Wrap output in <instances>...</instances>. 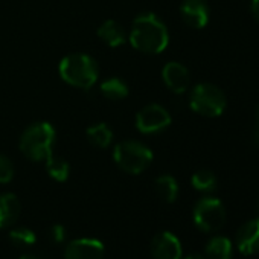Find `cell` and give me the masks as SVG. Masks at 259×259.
I'll return each instance as SVG.
<instances>
[{
	"label": "cell",
	"mask_w": 259,
	"mask_h": 259,
	"mask_svg": "<svg viewBox=\"0 0 259 259\" xmlns=\"http://www.w3.org/2000/svg\"><path fill=\"white\" fill-rule=\"evenodd\" d=\"M180 14L186 25L201 29L207 25L210 11L206 0H183L180 5Z\"/></svg>",
	"instance_id": "obj_10"
},
{
	"label": "cell",
	"mask_w": 259,
	"mask_h": 259,
	"mask_svg": "<svg viewBox=\"0 0 259 259\" xmlns=\"http://www.w3.org/2000/svg\"><path fill=\"white\" fill-rule=\"evenodd\" d=\"M151 254L154 259H182L183 250L176 235L171 232H160L151 242Z\"/></svg>",
	"instance_id": "obj_9"
},
{
	"label": "cell",
	"mask_w": 259,
	"mask_h": 259,
	"mask_svg": "<svg viewBox=\"0 0 259 259\" xmlns=\"http://www.w3.org/2000/svg\"><path fill=\"white\" fill-rule=\"evenodd\" d=\"M55 138V128L49 122H35L23 132L20 138V151L29 160H46L52 156Z\"/></svg>",
	"instance_id": "obj_2"
},
{
	"label": "cell",
	"mask_w": 259,
	"mask_h": 259,
	"mask_svg": "<svg viewBox=\"0 0 259 259\" xmlns=\"http://www.w3.org/2000/svg\"><path fill=\"white\" fill-rule=\"evenodd\" d=\"M98 37L111 48H117L123 45L126 40L125 29L116 20H105L98 29Z\"/></svg>",
	"instance_id": "obj_14"
},
{
	"label": "cell",
	"mask_w": 259,
	"mask_h": 259,
	"mask_svg": "<svg viewBox=\"0 0 259 259\" xmlns=\"http://www.w3.org/2000/svg\"><path fill=\"white\" fill-rule=\"evenodd\" d=\"M87 139L95 145V147H99V148H107L111 141H113V132H111V128L101 122V123H95L92 126L87 128Z\"/></svg>",
	"instance_id": "obj_16"
},
{
	"label": "cell",
	"mask_w": 259,
	"mask_h": 259,
	"mask_svg": "<svg viewBox=\"0 0 259 259\" xmlns=\"http://www.w3.org/2000/svg\"><path fill=\"white\" fill-rule=\"evenodd\" d=\"M20 201L14 194L0 195V229L13 226L20 215Z\"/></svg>",
	"instance_id": "obj_13"
},
{
	"label": "cell",
	"mask_w": 259,
	"mask_h": 259,
	"mask_svg": "<svg viewBox=\"0 0 259 259\" xmlns=\"http://www.w3.org/2000/svg\"><path fill=\"white\" fill-rule=\"evenodd\" d=\"M130 43L141 52L160 54L169 45V32L156 14L144 13L133 22Z\"/></svg>",
	"instance_id": "obj_1"
},
{
	"label": "cell",
	"mask_w": 259,
	"mask_h": 259,
	"mask_svg": "<svg viewBox=\"0 0 259 259\" xmlns=\"http://www.w3.org/2000/svg\"><path fill=\"white\" fill-rule=\"evenodd\" d=\"M101 93L113 101H119L128 96V85L120 78H108L101 82Z\"/></svg>",
	"instance_id": "obj_17"
},
{
	"label": "cell",
	"mask_w": 259,
	"mask_h": 259,
	"mask_svg": "<svg viewBox=\"0 0 259 259\" xmlns=\"http://www.w3.org/2000/svg\"><path fill=\"white\" fill-rule=\"evenodd\" d=\"M156 191L166 203H174L179 197V183L172 176L165 174V176L157 177Z\"/></svg>",
	"instance_id": "obj_18"
},
{
	"label": "cell",
	"mask_w": 259,
	"mask_h": 259,
	"mask_svg": "<svg viewBox=\"0 0 259 259\" xmlns=\"http://www.w3.org/2000/svg\"><path fill=\"white\" fill-rule=\"evenodd\" d=\"M257 209H259V203H257Z\"/></svg>",
	"instance_id": "obj_28"
},
{
	"label": "cell",
	"mask_w": 259,
	"mask_h": 259,
	"mask_svg": "<svg viewBox=\"0 0 259 259\" xmlns=\"http://www.w3.org/2000/svg\"><path fill=\"white\" fill-rule=\"evenodd\" d=\"M51 236H52V239H54L57 244L64 242V241H66V236H67L64 226H61V224H55V226L51 229Z\"/></svg>",
	"instance_id": "obj_23"
},
{
	"label": "cell",
	"mask_w": 259,
	"mask_h": 259,
	"mask_svg": "<svg viewBox=\"0 0 259 259\" xmlns=\"http://www.w3.org/2000/svg\"><path fill=\"white\" fill-rule=\"evenodd\" d=\"M204 254L206 259H232L233 245L226 236H213L206 244Z\"/></svg>",
	"instance_id": "obj_15"
},
{
	"label": "cell",
	"mask_w": 259,
	"mask_h": 259,
	"mask_svg": "<svg viewBox=\"0 0 259 259\" xmlns=\"http://www.w3.org/2000/svg\"><path fill=\"white\" fill-rule=\"evenodd\" d=\"M192 215L195 226L206 233L220 230L226 223V209L223 203L215 197H204L198 200Z\"/></svg>",
	"instance_id": "obj_6"
},
{
	"label": "cell",
	"mask_w": 259,
	"mask_h": 259,
	"mask_svg": "<svg viewBox=\"0 0 259 259\" xmlns=\"http://www.w3.org/2000/svg\"><path fill=\"white\" fill-rule=\"evenodd\" d=\"M250 10H251V14H253V17H254V20L259 22V0H251Z\"/></svg>",
	"instance_id": "obj_24"
},
{
	"label": "cell",
	"mask_w": 259,
	"mask_h": 259,
	"mask_svg": "<svg viewBox=\"0 0 259 259\" xmlns=\"http://www.w3.org/2000/svg\"><path fill=\"white\" fill-rule=\"evenodd\" d=\"M60 76L70 85L90 89L98 79L96 61L85 54H72L60 61Z\"/></svg>",
	"instance_id": "obj_3"
},
{
	"label": "cell",
	"mask_w": 259,
	"mask_h": 259,
	"mask_svg": "<svg viewBox=\"0 0 259 259\" xmlns=\"http://www.w3.org/2000/svg\"><path fill=\"white\" fill-rule=\"evenodd\" d=\"M162 78L166 87L177 95L185 93L191 84L189 70L182 63H177V61H169L168 64H165L162 70Z\"/></svg>",
	"instance_id": "obj_11"
},
{
	"label": "cell",
	"mask_w": 259,
	"mask_h": 259,
	"mask_svg": "<svg viewBox=\"0 0 259 259\" xmlns=\"http://www.w3.org/2000/svg\"><path fill=\"white\" fill-rule=\"evenodd\" d=\"M10 239L14 245L28 248L35 244V233L28 227H17L10 232Z\"/></svg>",
	"instance_id": "obj_21"
},
{
	"label": "cell",
	"mask_w": 259,
	"mask_h": 259,
	"mask_svg": "<svg viewBox=\"0 0 259 259\" xmlns=\"http://www.w3.org/2000/svg\"><path fill=\"white\" fill-rule=\"evenodd\" d=\"M45 162H46V171H48V174L54 180H57V182H66L69 179V176H70V165L64 159L55 157L52 154Z\"/></svg>",
	"instance_id": "obj_19"
},
{
	"label": "cell",
	"mask_w": 259,
	"mask_h": 259,
	"mask_svg": "<svg viewBox=\"0 0 259 259\" xmlns=\"http://www.w3.org/2000/svg\"><path fill=\"white\" fill-rule=\"evenodd\" d=\"M236 247L245 256L259 253V218L250 220L239 227L236 232Z\"/></svg>",
	"instance_id": "obj_12"
},
{
	"label": "cell",
	"mask_w": 259,
	"mask_h": 259,
	"mask_svg": "<svg viewBox=\"0 0 259 259\" xmlns=\"http://www.w3.org/2000/svg\"><path fill=\"white\" fill-rule=\"evenodd\" d=\"M171 123V114L169 111L159 105V104H150L144 107L138 116H136V126L141 133L145 135H153L163 132Z\"/></svg>",
	"instance_id": "obj_7"
},
{
	"label": "cell",
	"mask_w": 259,
	"mask_h": 259,
	"mask_svg": "<svg viewBox=\"0 0 259 259\" xmlns=\"http://www.w3.org/2000/svg\"><path fill=\"white\" fill-rule=\"evenodd\" d=\"M20 259H38L37 256H34V254H22L20 256Z\"/></svg>",
	"instance_id": "obj_27"
},
{
	"label": "cell",
	"mask_w": 259,
	"mask_h": 259,
	"mask_svg": "<svg viewBox=\"0 0 259 259\" xmlns=\"http://www.w3.org/2000/svg\"><path fill=\"white\" fill-rule=\"evenodd\" d=\"M191 183L200 192H212L217 188V177L209 169H200L192 176Z\"/></svg>",
	"instance_id": "obj_20"
},
{
	"label": "cell",
	"mask_w": 259,
	"mask_h": 259,
	"mask_svg": "<svg viewBox=\"0 0 259 259\" xmlns=\"http://www.w3.org/2000/svg\"><path fill=\"white\" fill-rule=\"evenodd\" d=\"M104 244L98 239L81 238L70 241L64 250V259H102Z\"/></svg>",
	"instance_id": "obj_8"
},
{
	"label": "cell",
	"mask_w": 259,
	"mask_h": 259,
	"mask_svg": "<svg viewBox=\"0 0 259 259\" xmlns=\"http://www.w3.org/2000/svg\"><path fill=\"white\" fill-rule=\"evenodd\" d=\"M14 177V165L11 160L0 154V183H10Z\"/></svg>",
	"instance_id": "obj_22"
},
{
	"label": "cell",
	"mask_w": 259,
	"mask_h": 259,
	"mask_svg": "<svg viewBox=\"0 0 259 259\" xmlns=\"http://www.w3.org/2000/svg\"><path fill=\"white\" fill-rule=\"evenodd\" d=\"M183 259H206L204 256H201V254H197V253H192V254H188L186 257H183Z\"/></svg>",
	"instance_id": "obj_26"
},
{
	"label": "cell",
	"mask_w": 259,
	"mask_h": 259,
	"mask_svg": "<svg viewBox=\"0 0 259 259\" xmlns=\"http://www.w3.org/2000/svg\"><path fill=\"white\" fill-rule=\"evenodd\" d=\"M253 139L256 142V145H259V125L254 126V135H253Z\"/></svg>",
	"instance_id": "obj_25"
},
{
	"label": "cell",
	"mask_w": 259,
	"mask_h": 259,
	"mask_svg": "<svg viewBox=\"0 0 259 259\" xmlns=\"http://www.w3.org/2000/svg\"><path fill=\"white\" fill-rule=\"evenodd\" d=\"M116 165L128 174H142L153 162V151L138 141L119 142L113 150Z\"/></svg>",
	"instance_id": "obj_4"
},
{
	"label": "cell",
	"mask_w": 259,
	"mask_h": 259,
	"mask_svg": "<svg viewBox=\"0 0 259 259\" xmlns=\"http://www.w3.org/2000/svg\"><path fill=\"white\" fill-rule=\"evenodd\" d=\"M226 95L215 84L201 82L195 85L191 92L189 105L191 108L206 117H217L223 114L226 108Z\"/></svg>",
	"instance_id": "obj_5"
}]
</instances>
